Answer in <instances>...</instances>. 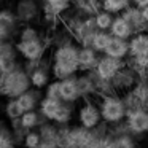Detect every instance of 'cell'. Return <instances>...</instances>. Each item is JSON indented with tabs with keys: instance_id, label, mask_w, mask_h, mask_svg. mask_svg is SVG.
I'll return each mask as SVG.
<instances>
[{
	"instance_id": "6da1fadb",
	"label": "cell",
	"mask_w": 148,
	"mask_h": 148,
	"mask_svg": "<svg viewBox=\"0 0 148 148\" xmlns=\"http://www.w3.org/2000/svg\"><path fill=\"white\" fill-rule=\"evenodd\" d=\"M78 51L80 48L72 42H65L56 46L51 56V75L54 80H64L80 72Z\"/></svg>"
},
{
	"instance_id": "7a4b0ae2",
	"label": "cell",
	"mask_w": 148,
	"mask_h": 148,
	"mask_svg": "<svg viewBox=\"0 0 148 148\" xmlns=\"http://www.w3.org/2000/svg\"><path fill=\"white\" fill-rule=\"evenodd\" d=\"M30 88H32L30 77L24 70L23 64L10 72H3V75L0 77V97L16 99Z\"/></svg>"
},
{
	"instance_id": "3957f363",
	"label": "cell",
	"mask_w": 148,
	"mask_h": 148,
	"mask_svg": "<svg viewBox=\"0 0 148 148\" xmlns=\"http://www.w3.org/2000/svg\"><path fill=\"white\" fill-rule=\"evenodd\" d=\"M97 102H99L102 121H105L107 124L112 126V124H116V123H121L127 116V108L124 105L123 96H119V94L97 97Z\"/></svg>"
},
{
	"instance_id": "277c9868",
	"label": "cell",
	"mask_w": 148,
	"mask_h": 148,
	"mask_svg": "<svg viewBox=\"0 0 148 148\" xmlns=\"http://www.w3.org/2000/svg\"><path fill=\"white\" fill-rule=\"evenodd\" d=\"M77 123L86 129H94L102 123L99 102L97 99H84L77 108Z\"/></svg>"
},
{
	"instance_id": "5b68a950",
	"label": "cell",
	"mask_w": 148,
	"mask_h": 148,
	"mask_svg": "<svg viewBox=\"0 0 148 148\" xmlns=\"http://www.w3.org/2000/svg\"><path fill=\"white\" fill-rule=\"evenodd\" d=\"M13 10L21 24H34L42 18V5L38 0H16Z\"/></svg>"
},
{
	"instance_id": "8992f818",
	"label": "cell",
	"mask_w": 148,
	"mask_h": 148,
	"mask_svg": "<svg viewBox=\"0 0 148 148\" xmlns=\"http://www.w3.org/2000/svg\"><path fill=\"white\" fill-rule=\"evenodd\" d=\"M18 49V54L24 61H38V59L45 58L46 53V43L43 38L38 40H30V42H14Z\"/></svg>"
},
{
	"instance_id": "52a82bcc",
	"label": "cell",
	"mask_w": 148,
	"mask_h": 148,
	"mask_svg": "<svg viewBox=\"0 0 148 148\" xmlns=\"http://www.w3.org/2000/svg\"><path fill=\"white\" fill-rule=\"evenodd\" d=\"M126 123H127L129 132L135 137H143L148 134V110L138 108L134 112H129L126 116Z\"/></svg>"
},
{
	"instance_id": "ba28073f",
	"label": "cell",
	"mask_w": 148,
	"mask_h": 148,
	"mask_svg": "<svg viewBox=\"0 0 148 148\" xmlns=\"http://www.w3.org/2000/svg\"><path fill=\"white\" fill-rule=\"evenodd\" d=\"M138 80H140V77H138L137 72L132 67H129L127 64H124V67L112 80V84L116 89V92H126V91H131L138 83Z\"/></svg>"
},
{
	"instance_id": "9c48e42d",
	"label": "cell",
	"mask_w": 148,
	"mask_h": 148,
	"mask_svg": "<svg viewBox=\"0 0 148 148\" xmlns=\"http://www.w3.org/2000/svg\"><path fill=\"white\" fill-rule=\"evenodd\" d=\"M123 67H124V62H123L121 59H115V58H112V56L105 54L103 58L99 59L97 67L94 69V70H96V73L99 75L100 78L112 81L113 78H115V75L118 73Z\"/></svg>"
},
{
	"instance_id": "30bf717a",
	"label": "cell",
	"mask_w": 148,
	"mask_h": 148,
	"mask_svg": "<svg viewBox=\"0 0 148 148\" xmlns=\"http://www.w3.org/2000/svg\"><path fill=\"white\" fill-rule=\"evenodd\" d=\"M29 77H30L32 88L43 91L49 84V81H51V78H53V75H51V62L46 61V59L43 58L42 61H40L38 67H37L35 70L30 72Z\"/></svg>"
},
{
	"instance_id": "8fae6325",
	"label": "cell",
	"mask_w": 148,
	"mask_h": 148,
	"mask_svg": "<svg viewBox=\"0 0 148 148\" xmlns=\"http://www.w3.org/2000/svg\"><path fill=\"white\" fill-rule=\"evenodd\" d=\"M40 142L38 148H59V126L53 121H45L38 127Z\"/></svg>"
},
{
	"instance_id": "7c38bea8",
	"label": "cell",
	"mask_w": 148,
	"mask_h": 148,
	"mask_svg": "<svg viewBox=\"0 0 148 148\" xmlns=\"http://www.w3.org/2000/svg\"><path fill=\"white\" fill-rule=\"evenodd\" d=\"M59 94H61L62 102L77 103L78 100H81L80 92H78L77 75L69 77V78H64V80H59Z\"/></svg>"
},
{
	"instance_id": "4fadbf2b",
	"label": "cell",
	"mask_w": 148,
	"mask_h": 148,
	"mask_svg": "<svg viewBox=\"0 0 148 148\" xmlns=\"http://www.w3.org/2000/svg\"><path fill=\"white\" fill-rule=\"evenodd\" d=\"M99 56L97 51L92 46H81L80 51H78V67L80 72H91L97 67V62H99Z\"/></svg>"
},
{
	"instance_id": "5bb4252c",
	"label": "cell",
	"mask_w": 148,
	"mask_h": 148,
	"mask_svg": "<svg viewBox=\"0 0 148 148\" xmlns=\"http://www.w3.org/2000/svg\"><path fill=\"white\" fill-rule=\"evenodd\" d=\"M43 96L42 89H35V88H30L29 91H26L24 94H21L19 97H16L19 105L23 107L24 112H30V110H38V105L42 102Z\"/></svg>"
},
{
	"instance_id": "9a60e30c",
	"label": "cell",
	"mask_w": 148,
	"mask_h": 148,
	"mask_svg": "<svg viewBox=\"0 0 148 148\" xmlns=\"http://www.w3.org/2000/svg\"><path fill=\"white\" fill-rule=\"evenodd\" d=\"M123 16L127 19V23L132 26L135 34L138 32H143V30L148 29V23L145 21L143 14H142V10L137 7H129L127 10L123 11Z\"/></svg>"
},
{
	"instance_id": "2e32d148",
	"label": "cell",
	"mask_w": 148,
	"mask_h": 148,
	"mask_svg": "<svg viewBox=\"0 0 148 148\" xmlns=\"http://www.w3.org/2000/svg\"><path fill=\"white\" fill-rule=\"evenodd\" d=\"M77 84L81 100L96 99V88H94V81L89 72H81V75H77Z\"/></svg>"
},
{
	"instance_id": "e0dca14e",
	"label": "cell",
	"mask_w": 148,
	"mask_h": 148,
	"mask_svg": "<svg viewBox=\"0 0 148 148\" xmlns=\"http://www.w3.org/2000/svg\"><path fill=\"white\" fill-rule=\"evenodd\" d=\"M107 56H112L115 59H124L129 54V42L124 38H118V37H112L108 46L105 49Z\"/></svg>"
},
{
	"instance_id": "ac0fdd59",
	"label": "cell",
	"mask_w": 148,
	"mask_h": 148,
	"mask_svg": "<svg viewBox=\"0 0 148 148\" xmlns=\"http://www.w3.org/2000/svg\"><path fill=\"white\" fill-rule=\"evenodd\" d=\"M129 54L134 56V58H137V56H148V34L138 32L131 37Z\"/></svg>"
},
{
	"instance_id": "d6986e66",
	"label": "cell",
	"mask_w": 148,
	"mask_h": 148,
	"mask_svg": "<svg viewBox=\"0 0 148 148\" xmlns=\"http://www.w3.org/2000/svg\"><path fill=\"white\" fill-rule=\"evenodd\" d=\"M61 105H62L61 99H53V97L43 96L42 102H40V105H38V112L42 113V116L46 121H53Z\"/></svg>"
},
{
	"instance_id": "ffe728a7",
	"label": "cell",
	"mask_w": 148,
	"mask_h": 148,
	"mask_svg": "<svg viewBox=\"0 0 148 148\" xmlns=\"http://www.w3.org/2000/svg\"><path fill=\"white\" fill-rule=\"evenodd\" d=\"M110 34H112L113 37H118V38H131L132 34H134V29H132V26L127 23V19H126L124 16H118L113 19V24L112 27H110Z\"/></svg>"
},
{
	"instance_id": "44dd1931",
	"label": "cell",
	"mask_w": 148,
	"mask_h": 148,
	"mask_svg": "<svg viewBox=\"0 0 148 148\" xmlns=\"http://www.w3.org/2000/svg\"><path fill=\"white\" fill-rule=\"evenodd\" d=\"M77 108H75V103H69V102H62V105L59 107L58 113H56L53 123H56L58 126H65L70 124L72 119H73Z\"/></svg>"
},
{
	"instance_id": "7402d4cb",
	"label": "cell",
	"mask_w": 148,
	"mask_h": 148,
	"mask_svg": "<svg viewBox=\"0 0 148 148\" xmlns=\"http://www.w3.org/2000/svg\"><path fill=\"white\" fill-rule=\"evenodd\" d=\"M46 119L42 116V113L38 110H30V112H24L21 116V124L27 129V131H32V129H38L40 126L45 123Z\"/></svg>"
},
{
	"instance_id": "603a6c76",
	"label": "cell",
	"mask_w": 148,
	"mask_h": 148,
	"mask_svg": "<svg viewBox=\"0 0 148 148\" xmlns=\"http://www.w3.org/2000/svg\"><path fill=\"white\" fill-rule=\"evenodd\" d=\"M23 113H24V110H23V107L19 105L18 99H7V102H5V105H3V115L8 121L21 118Z\"/></svg>"
},
{
	"instance_id": "cb8c5ba5",
	"label": "cell",
	"mask_w": 148,
	"mask_h": 148,
	"mask_svg": "<svg viewBox=\"0 0 148 148\" xmlns=\"http://www.w3.org/2000/svg\"><path fill=\"white\" fill-rule=\"evenodd\" d=\"M16 38L19 40V42H30V40L42 38V35H40V30L37 29L34 24H23V26L19 27V30H18Z\"/></svg>"
},
{
	"instance_id": "d4e9b609",
	"label": "cell",
	"mask_w": 148,
	"mask_h": 148,
	"mask_svg": "<svg viewBox=\"0 0 148 148\" xmlns=\"http://www.w3.org/2000/svg\"><path fill=\"white\" fill-rule=\"evenodd\" d=\"M112 37H113L112 34L105 32V30H97L96 35H94V38H92L91 46H92L97 53H105V49H107V46H108Z\"/></svg>"
},
{
	"instance_id": "484cf974",
	"label": "cell",
	"mask_w": 148,
	"mask_h": 148,
	"mask_svg": "<svg viewBox=\"0 0 148 148\" xmlns=\"http://www.w3.org/2000/svg\"><path fill=\"white\" fill-rule=\"evenodd\" d=\"M131 7V0H102V10L108 13H123Z\"/></svg>"
},
{
	"instance_id": "4316f807",
	"label": "cell",
	"mask_w": 148,
	"mask_h": 148,
	"mask_svg": "<svg viewBox=\"0 0 148 148\" xmlns=\"http://www.w3.org/2000/svg\"><path fill=\"white\" fill-rule=\"evenodd\" d=\"M0 148H18V143L14 140L13 131L10 126H0Z\"/></svg>"
},
{
	"instance_id": "83f0119b",
	"label": "cell",
	"mask_w": 148,
	"mask_h": 148,
	"mask_svg": "<svg viewBox=\"0 0 148 148\" xmlns=\"http://www.w3.org/2000/svg\"><path fill=\"white\" fill-rule=\"evenodd\" d=\"M123 100H124V105H126V108H127V113L134 112V110H138V108H143V102H142V99L135 94L134 89L123 92Z\"/></svg>"
},
{
	"instance_id": "f1b7e54d",
	"label": "cell",
	"mask_w": 148,
	"mask_h": 148,
	"mask_svg": "<svg viewBox=\"0 0 148 148\" xmlns=\"http://www.w3.org/2000/svg\"><path fill=\"white\" fill-rule=\"evenodd\" d=\"M113 145L115 148H138L137 137L132 134H123L118 137H113Z\"/></svg>"
},
{
	"instance_id": "f546056e",
	"label": "cell",
	"mask_w": 148,
	"mask_h": 148,
	"mask_svg": "<svg viewBox=\"0 0 148 148\" xmlns=\"http://www.w3.org/2000/svg\"><path fill=\"white\" fill-rule=\"evenodd\" d=\"M113 19L115 18L112 16V13L102 10V11H97L96 16H94V21H96V26L99 30H108L113 24Z\"/></svg>"
},
{
	"instance_id": "4dcf8cb0",
	"label": "cell",
	"mask_w": 148,
	"mask_h": 148,
	"mask_svg": "<svg viewBox=\"0 0 148 148\" xmlns=\"http://www.w3.org/2000/svg\"><path fill=\"white\" fill-rule=\"evenodd\" d=\"M78 11H83L84 14H92L99 11V0H73Z\"/></svg>"
},
{
	"instance_id": "1f68e13d",
	"label": "cell",
	"mask_w": 148,
	"mask_h": 148,
	"mask_svg": "<svg viewBox=\"0 0 148 148\" xmlns=\"http://www.w3.org/2000/svg\"><path fill=\"white\" fill-rule=\"evenodd\" d=\"M40 142H42V137H40L38 129H32V131H29L26 134V137H24L23 147L24 148H38Z\"/></svg>"
},
{
	"instance_id": "d6a6232c",
	"label": "cell",
	"mask_w": 148,
	"mask_h": 148,
	"mask_svg": "<svg viewBox=\"0 0 148 148\" xmlns=\"http://www.w3.org/2000/svg\"><path fill=\"white\" fill-rule=\"evenodd\" d=\"M45 96L48 97H53V99H61V94H59V80H51L49 84L45 88Z\"/></svg>"
},
{
	"instance_id": "836d02e7",
	"label": "cell",
	"mask_w": 148,
	"mask_h": 148,
	"mask_svg": "<svg viewBox=\"0 0 148 148\" xmlns=\"http://www.w3.org/2000/svg\"><path fill=\"white\" fill-rule=\"evenodd\" d=\"M96 148H115V145H113V137L108 135V137L99 140V143L96 145Z\"/></svg>"
},
{
	"instance_id": "e575fe53",
	"label": "cell",
	"mask_w": 148,
	"mask_h": 148,
	"mask_svg": "<svg viewBox=\"0 0 148 148\" xmlns=\"http://www.w3.org/2000/svg\"><path fill=\"white\" fill-rule=\"evenodd\" d=\"M13 38H14V35L10 30H7L3 26H0V42H11Z\"/></svg>"
},
{
	"instance_id": "d590c367",
	"label": "cell",
	"mask_w": 148,
	"mask_h": 148,
	"mask_svg": "<svg viewBox=\"0 0 148 148\" xmlns=\"http://www.w3.org/2000/svg\"><path fill=\"white\" fill-rule=\"evenodd\" d=\"M132 2H134V5H135L137 8H140V10L148 5V0H132Z\"/></svg>"
},
{
	"instance_id": "8d00e7d4",
	"label": "cell",
	"mask_w": 148,
	"mask_h": 148,
	"mask_svg": "<svg viewBox=\"0 0 148 148\" xmlns=\"http://www.w3.org/2000/svg\"><path fill=\"white\" fill-rule=\"evenodd\" d=\"M142 14H143L145 21L148 23V5H147V7H143V8H142Z\"/></svg>"
},
{
	"instance_id": "74e56055",
	"label": "cell",
	"mask_w": 148,
	"mask_h": 148,
	"mask_svg": "<svg viewBox=\"0 0 148 148\" xmlns=\"http://www.w3.org/2000/svg\"><path fill=\"white\" fill-rule=\"evenodd\" d=\"M59 148H72L70 145H65V147H59Z\"/></svg>"
},
{
	"instance_id": "f35d334b",
	"label": "cell",
	"mask_w": 148,
	"mask_h": 148,
	"mask_svg": "<svg viewBox=\"0 0 148 148\" xmlns=\"http://www.w3.org/2000/svg\"><path fill=\"white\" fill-rule=\"evenodd\" d=\"M3 43H5V42H0V51H2V46H3Z\"/></svg>"
},
{
	"instance_id": "ab89813d",
	"label": "cell",
	"mask_w": 148,
	"mask_h": 148,
	"mask_svg": "<svg viewBox=\"0 0 148 148\" xmlns=\"http://www.w3.org/2000/svg\"><path fill=\"white\" fill-rule=\"evenodd\" d=\"M2 75H3V70H2V67H0V77H2Z\"/></svg>"
},
{
	"instance_id": "60d3db41",
	"label": "cell",
	"mask_w": 148,
	"mask_h": 148,
	"mask_svg": "<svg viewBox=\"0 0 148 148\" xmlns=\"http://www.w3.org/2000/svg\"><path fill=\"white\" fill-rule=\"evenodd\" d=\"M2 2H13V0H2Z\"/></svg>"
},
{
	"instance_id": "b9f144b4",
	"label": "cell",
	"mask_w": 148,
	"mask_h": 148,
	"mask_svg": "<svg viewBox=\"0 0 148 148\" xmlns=\"http://www.w3.org/2000/svg\"><path fill=\"white\" fill-rule=\"evenodd\" d=\"M147 34H148V29H147Z\"/></svg>"
},
{
	"instance_id": "7bdbcfd3",
	"label": "cell",
	"mask_w": 148,
	"mask_h": 148,
	"mask_svg": "<svg viewBox=\"0 0 148 148\" xmlns=\"http://www.w3.org/2000/svg\"><path fill=\"white\" fill-rule=\"evenodd\" d=\"M0 126H2V123H0Z\"/></svg>"
},
{
	"instance_id": "ee69618b",
	"label": "cell",
	"mask_w": 148,
	"mask_h": 148,
	"mask_svg": "<svg viewBox=\"0 0 148 148\" xmlns=\"http://www.w3.org/2000/svg\"><path fill=\"white\" fill-rule=\"evenodd\" d=\"M147 81H148V80H147Z\"/></svg>"
}]
</instances>
